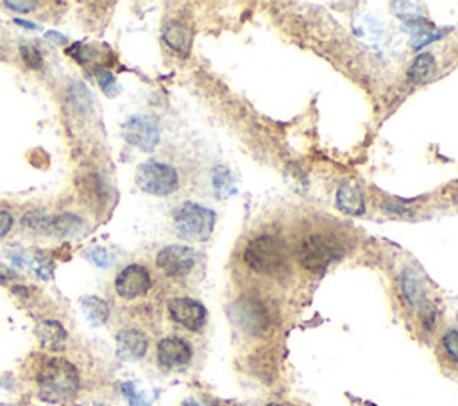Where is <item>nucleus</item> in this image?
<instances>
[{
  "label": "nucleus",
  "mask_w": 458,
  "mask_h": 406,
  "mask_svg": "<svg viewBox=\"0 0 458 406\" xmlns=\"http://www.w3.org/2000/svg\"><path fill=\"white\" fill-rule=\"evenodd\" d=\"M70 103H72V106L78 111L86 113L92 108V95H90L88 88L85 85H81V83H76L70 88Z\"/></svg>",
  "instance_id": "nucleus-21"
},
{
  "label": "nucleus",
  "mask_w": 458,
  "mask_h": 406,
  "mask_svg": "<svg viewBox=\"0 0 458 406\" xmlns=\"http://www.w3.org/2000/svg\"><path fill=\"white\" fill-rule=\"evenodd\" d=\"M150 286H152V278H150L149 271L143 265L138 264L124 267L118 272L117 278H115V290L125 301H132L147 296Z\"/></svg>",
  "instance_id": "nucleus-9"
},
{
  "label": "nucleus",
  "mask_w": 458,
  "mask_h": 406,
  "mask_svg": "<svg viewBox=\"0 0 458 406\" xmlns=\"http://www.w3.org/2000/svg\"><path fill=\"white\" fill-rule=\"evenodd\" d=\"M288 251L283 240L272 234H258L251 238L244 249V264L251 271L265 276H279L286 269Z\"/></svg>",
  "instance_id": "nucleus-2"
},
{
  "label": "nucleus",
  "mask_w": 458,
  "mask_h": 406,
  "mask_svg": "<svg viewBox=\"0 0 458 406\" xmlns=\"http://www.w3.org/2000/svg\"><path fill=\"white\" fill-rule=\"evenodd\" d=\"M6 8H9L11 11H16V13H29V11H34V8L38 6V2H34V0H29V2H20V0H15V2H11V0H6L4 2Z\"/></svg>",
  "instance_id": "nucleus-26"
},
{
  "label": "nucleus",
  "mask_w": 458,
  "mask_h": 406,
  "mask_svg": "<svg viewBox=\"0 0 458 406\" xmlns=\"http://www.w3.org/2000/svg\"><path fill=\"white\" fill-rule=\"evenodd\" d=\"M435 56L430 54V52H421V54L410 63V66H408L407 77L412 83H415V85H417V83H425V80L435 72Z\"/></svg>",
  "instance_id": "nucleus-16"
},
{
  "label": "nucleus",
  "mask_w": 458,
  "mask_h": 406,
  "mask_svg": "<svg viewBox=\"0 0 458 406\" xmlns=\"http://www.w3.org/2000/svg\"><path fill=\"white\" fill-rule=\"evenodd\" d=\"M440 345H442V351L446 353L447 358L458 365V331L447 330L440 338Z\"/></svg>",
  "instance_id": "nucleus-23"
},
{
  "label": "nucleus",
  "mask_w": 458,
  "mask_h": 406,
  "mask_svg": "<svg viewBox=\"0 0 458 406\" xmlns=\"http://www.w3.org/2000/svg\"><path fill=\"white\" fill-rule=\"evenodd\" d=\"M265 406H293L292 402H269V405Z\"/></svg>",
  "instance_id": "nucleus-32"
},
{
  "label": "nucleus",
  "mask_w": 458,
  "mask_h": 406,
  "mask_svg": "<svg viewBox=\"0 0 458 406\" xmlns=\"http://www.w3.org/2000/svg\"><path fill=\"white\" fill-rule=\"evenodd\" d=\"M122 390H124L125 397H127L129 405H131V406H147V402L143 401V397H140V394H136L135 385H132V383L122 385Z\"/></svg>",
  "instance_id": "nucleus-27"
},
{
  "label": "nucleus",
  "mask_w": 458,
  "mask_h": 406,
  "mask_svg": "<svg viewBox=\"0 0 458 406\" xmlns=\"http://www.w3.org/2000/svg\"><path fill=\"white\" fill-rule=\"evenodd\" d=\"M47 38H48V40L56 41V43H65V41H66V38L63 36V34H59V33H47Z\"/></svg>",
  "instance_id": "nucleus-31"
},
{
  "label": "nucleus",
  "mask_w": 458,
  "mask_h": 406,
  "mask_svg": "<svg viewBox=\"0 0 458 406\" xmlns=\"http://www.w3.org/2000/svg\"><path fill=\"white\" fill-rule=\"evenodd\" d=\"M36 337L40 340L41 348L48 349V351H59L63 349L66 342V331L61 326V322L58 321H43L36 326Z\"/></svg>",
  "instance_id": "nucleus-15"
},
{
  "label": "nucleus",
  "mask_w": 458,
  "mask_h": 406,
  "mask_svg": "<svg viewBox=\"0 0 458 406\" xmlns=\"http://www.w3.org/2000/svg\"><path fill=\"white\" fill-rule=\"evenodd\" d=\"M4 406H15V405H4Z\"/></svg>",
  "instance_id": "nucleus-34"
},
{
  "label": "nucleus",
  "mask_w": 458,
  "mask_h": 406,
  "mask_svg": "<svg viewBox=\"0 0 458 406\" xmlns=\"http://www.w3.org/2000/svg\"><path fill=\"white\" fill-rule=\"evenodd\" d=\"M235 322L246 335L261 337L271 328L272 317L264 301L256 297H242L235 304Z\"/></svg>",
  "instance_id": "nucleus-6"
},
{
  "label": "nucleus",
  "mask_w": 458,
  "mask_h": 406,
  "mask_svg": "<svg viewBox=\"0 0 458 406\" xmlns=\"http://www.w3.org/2000/svg\"><path fill=\"white\" fill-rule=\"evenodd\" d=\"M97 79H99V86L106 95H113V88H115V76L108 70L100 68L97 70Z\"/></svg>",
  "instance_id": "nucleus-25"
},
{
  "label": "nucleus",
  "mask_w": 458,
  "mask_h": 406,
  "mask_svg": "<svg viewBox=\"0 0 458 406\" xmlns=\"http://www.w3.org/2000/svg\"><path fill=\"white\" fill-rule=\"evenodd\" d=\"M88 256H90V260H92L95 265H99V267H108V265H110V261H111L110 254H108L104 249L90 251Z\"/></svg>",
  "instance_id": "nucleus-28"
},
{
  "label": "nucleus",
  "mask_w": 458,
  "mask_h": 406,
  "mask_svg": "<svg viewBox=\"0 0 458 406\" xmlns=\"http://www.w3.org/2000/svg\"><path fill=\"white\" fill-rule=\"evenodd\" d=\"M342 254V247L331 234L312 233L301 238L293 247L297 264L310 272H321Z\"/></svg>",
  "instance_id": "nucleus-3"
},
{
  "label": "nucleus",
  "mask_w": 458,
  "mask_h": 406,
  "mask_svg": "<svg viewBox=\"0 0 458 406\" xmlns=\"http://www.w3.org/2000/svg\"><path fill=\"white\" fill-rule=\"evenodd\" d=\"M20 54H22L24 63H26L29 68H41V65H43V58H41L40 51H38L34 45H22V47H20Z\"/></svg>",
  "instance_id": "nucleus-24"
},
{
  "label": "nucleus",
  "mask_w": 458,
  "mask_h": 406,
  "mask_svg": "<svg viewBox=\"0 0 458 406\" xmlns=\"http://www.w3.org/2000/svg\"><path fill=\"white\" fill-rule=\"evenodd\" d=\"M83 231V220L73 213H61L52 220V234H58L61 238L78 236Z\"/></svg>",
  "instance_id": "nucleus-19"
},
{
  "label": "nucleus",
  "mask_w": 458,
  "mask_h": 406,
  "mask_svg": "<svg viewBox=\"0 0 458 406\" xmlns=\"http://www.w3.org/2000/svg\"><path fill=\"white\" fill-rule=\"evenodd\" d=\"M136 184L142 192L156 197H167L179 187V176L174 167L160 161H147L136 169Z\"/></svg>",
  "instance_id": "nucleus-5"
},
{
  "label": "nucleus",
  "mask_w": 458,
  "mask_h": 406,
  "mask_svg": "<svg viewBox=\"0 0 458 406\" xmlns=\"http://www.w3.org/2000/svg\"><path fill=\"white\" fill-rule=\"evenodd\" d=\"M83 311H85L86 318H88L90 324H93V326H103V324H106L108 318H110V306H108V303L95 296L83 299Z\"/></svg>",
  "instance_id": "nucleus-18"
},
{
  "label": "nucleus",
  "mask_w": 458,
  "mask_h": 406,
  "mask_svg": "<svg viewBox=\"0 0 458 406\" xmlns=\"http://www.w3.org/2000/svg\"><path fill=\"white\" fill-rule=\"evenodd\" d=\"M124 138L131 145L150 152L156 149L160 142L158 124L145 115H132L124 125Z\"/></svg>",
  "instance_id": "nucleus-11"
},
{
  "label": "nucleus",
  "mask_w": 458,
  "mask_h": 406,
  "mask_svg": "<svg viewBox=\"0 0 458 406\" xmlns=\"http://www.w3.org/2000/svg\"><path fill=\"white\" fill-rule=\"evenodd\" d=\"M149 340L136 328H125L117 333V353L122 360H140L145 356Z\"/></svg>",
  "instance_id": "nucleus-12"
},
{
  "label": "nucleus",
  "mask_w": 458,
  "mask_h": 406,
  "mask_svg": "<svg viewBox=\"0 0 458 406\" xmlns=\"http://www.w3.org/2000/svg\"><path fill=\"white\" fill-rule=\"evenodd\" d=\"M197 264V251L187 246H167L156 256L160 271L170 278H184L194 271Z\"/></svg>",
  "instance_id": "nucleus-8"
},
{
  "label": "nucleus",
  "mask_w": 458,
  "mask_h": 406,
  "mask_svg": "<svg viewBox=\"0 0 458 406\" xmlns=\"http://www.w3.org/2000/svg\"><path fill=\"white\" fill-rule=\"evenodd\" d=\"M36 383L41 397L47 401H66L78 394L79 373L65 358H43L36 370Z\"/></svg>",
  "instance_id": "nucleus-1"
},
{
  "label": "nucleus",
  "mask_w": 458,
  "mask_h": 406,
  "mask_svg": "<svg viewBox=\"0 0 458 406\" xmlns=\"http://www.w3.org/2000/svg\"><path fill=\"white\" fill-rule=\"evenodd\" d=\"M337 208L351 217H360L365 213V195L356 183L345 181L337 192Z\"/></svg>",
  "instance_id": "nucleus-14"
},
{
  "label": "nucleus",
  "mask_w": 458,
  "mask_h": 406,
  "mask_svg": "<svg viewBox=\"0 0 458 406\" xmlns=\"http://www.w3.org/2000/svg\"><path fill=\"white\" fill-rule=\"evenodd\" d=\"M29 267L33 269L34 274L41 279H51L52 272H54V261L43 253H36L31 256L29 260Z\"/></svg>",
  "instance_id": "nucleus-22"
},
{
  "label": "nucleus",
  "mask_w": 458,
  "mask_h": 406,
  "mask_svg": "<svg viewBox=\"0 0 458 406\" xmlns=\"http://www.w3.org/2000/svg\"><path fill=\"white\" fill-rule=\"evenodd\" d=\"M194 358V349L184 338L165 337L158 342L156 348V360L158 365L165 370L183 369Z\"/></svg>",
  "instance_id": "nucleus-10"
},
{
  "label": "nucleus",
  "mask_w": 458,
  "mask_h": 406,
  "mask_svg": "<svg viewBox=\"0 0 458 406\" xmlns=\"http://www.w3.org/2000/svg\"><path fill=\"white\" fill-rule=\"evenodd\" d=\"M183 406H199V405H197V402H194V401H187Z\"/></svg>",
  "instance_id": "nucleus-33"
},
{
  "label": "nucleus",
  "mask_w": 458,
  "mask_h": 406,
  "mask_svg": "<svg viewBox=\"0 0 458 406\" xmlns=\"http://www.w3.org/2000/svg\"><path fill=\"white\" fill-rule=\"evenodd\" d=\"M15 24L20 27H26V29H33V31H38L41 29L38 24H33V22H26V20H20V19H15Z\"/></svg>",
  "instance_id": "nucleus-30"
},
{
  "label": "nucleus",
  "mask_w": 458,
  "mask_h": 406,
  "mask_svg": "<svg viewBox=\"0 0 458 406\" xmlns=\"http://www.w3.org/2000/svg\"><path fill=\"white\" fill-rule=\"evenodd\" d=\"M215 226V213L195 202H183L174 209V227L179 236L192 241H206Z\"/></svg>",
  "instance_id": "nucleus-4"
},
{
  "label": "nucleus",
  "mask_w": 458,
  "mask_h": 406,
  "mask_svg": "<svg viewBox=\"0 0 458 406\" xmlns=\"http://www.w3.org/2000/svg\"><path fill=\"white\" fill-rule=\"evenodd\" d=\"M163 41L169 45L170 51L176 52L177 56H188L192 48V29L187 26V24L179 22V20H170L163 26L162 29Z\"/></svg>",
  "instance_id": "nucleus-13"
},
{
  "label": "nucleus",
  "mask_w": 458,
  "mask_h": 406,
  "mask_svg": "<svg viewBox=\"0 0 458 406\" xmlns=\"http://www.w3.org/2000/svg\"><path fill=\"white\" fill-rule=\"evenodd\" d=\"M13 227V215L6 209H0V238H4L6 234L11 231Z\"/></svg>",
  "instance_id": "nucleus-29"
},
{
  "label": "nucleus",
  "mask_w": 458,
  "mask_h": 406,
  "mask_svg": "<svg viewBox=\"0 0 458 406\" xmlns=\"http://www.w3.org/2000/svg\"><path fill=\"white\" fill-rule=\"evenodd\" d=\"M401 293H403L405 301L410 304L412 308L421 306L425 303V288H422V281L412 272L405 271L401 276Z\"/></svg>",
  "instance_id": "nucleus-17"
},
{
  "label": "nucleus",
  "mask_w": 458,
  "mask_h": 406,
  "mask_svg": "<svg viewBox=\"0 0 458 406\" xmlns=\"http://www.w3.org/2000/svg\"><path fill=\"white\" fill-rule=\"evenodd\" d=\"M22 227L24 229H29L33 233H52V219L45 209L36 208L27 212L26 215L22 217Z\"/></svg>",
  "instance_id": "nucleus-20"
},
{
  "label": "nucleus",
  "mask_w": 458,
  "mask_h": 406,
  "mask_svg": "<svg viewBox=\"0 0 458 406\" xmlns=\"http://www.w3.org/2000/svg\"><path fill=\"white\" fill-rule=\"evenodd\" d=\"M170 318L188 331H201L208 322V311L199 301L190 297H174L167 304Z\"/></svg>",
  "instance_id": "nucleus-7"
}]
</instances>
